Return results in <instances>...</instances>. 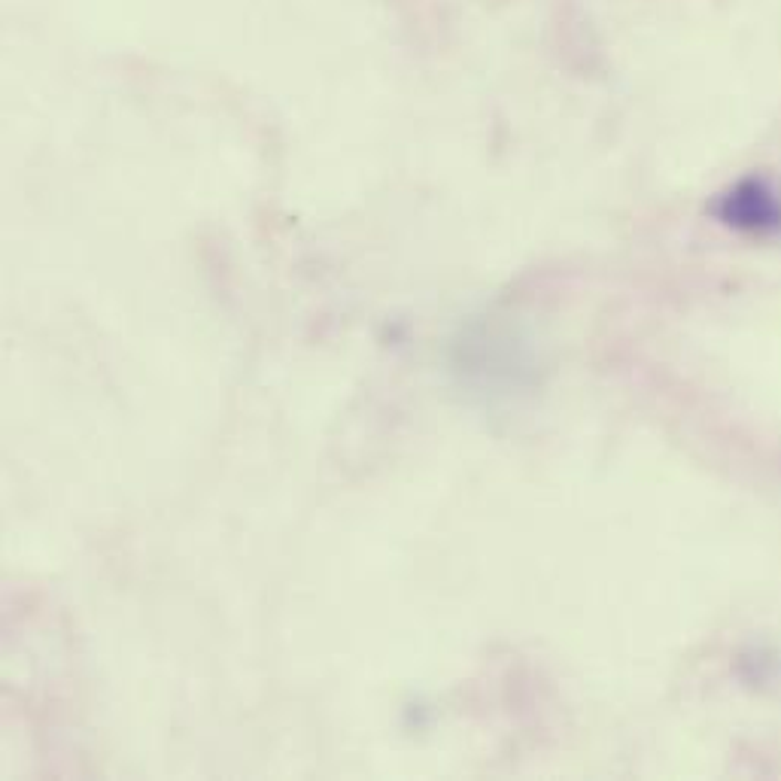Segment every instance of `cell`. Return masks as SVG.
Here are the masks:
<instances>
[{
  "label": "cell",
  "mask_w": 781,
  "mask_h": 781,
  "mask_svg": "<svg viewBox=\"0 0 781 781\" xmlns=\"http://www.w3.org/2000/svg\"><path fill=\"white\" fill-rule=\"evenodd\" d=\"M718 217H721L730 229L767 238V235L781 231V198L770 183H736L733 189L721 198Z\"/></svg>",
  "instance_id": "6da1fadb"
}]
</instances>
